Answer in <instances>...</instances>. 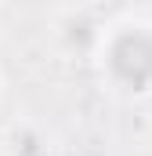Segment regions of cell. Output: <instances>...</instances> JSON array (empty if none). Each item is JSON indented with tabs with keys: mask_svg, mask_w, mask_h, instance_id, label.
I'll list each match as a JSON object with an SVG mask.
<instances>
[{
	"mask_svg": "<svg viewBox=\"0 0 152 156\" xmlns=\"http://www.w3.org/2000/svg\"><path fill=\"white\" fill-rule=\"evenodd\" d=\"M109 69L119 83H127L134 91L152 87V37L141 29L119 33L116 44L109 47Z\"/></svg>",
	"mask_w": 152,
	"mask_h": 156,
	"instance_id": "6da1fadb",
	"label": "cell"
}]
</instances>
